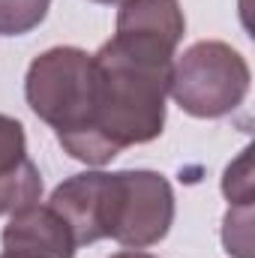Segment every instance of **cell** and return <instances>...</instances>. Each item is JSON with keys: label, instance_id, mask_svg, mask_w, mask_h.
<instances>
[{"label": "cell", "instance_id": "obj_7", "mask_svg": "<svg viewBox=\"0 0 255 258\" xmlns=\"http://www.w3.org/2000/svg\"><path fill=\"white\" fill-rule=\"evenodd\" d=\"M114 33L150 39L177 51L186 33V15L180 9V0H123L117 9Z\"/></svg>", "mask_w": 255, "mask_h": 258}, {"label": "cell", "instance_id": "obj_6", "mask_svg": "<svg viewBox=\"0 0 255 258\" xmlns=\"http://www.w3.org/2000/svg\"><path fill=\"white\" fill-rule=\"evenodd\" d=\"M102 186L105 171H84L63 180L48 198V207L66 219L78 246L102 240Z\"/></svg>", "mask_w": 255, "mask_h": 258}, {"label": "cell", "instance_id": "obj_8", "mask_svg": "<svg viewBox=\"0 0 255 258\" xmlns=\"http://www.w3.org/2000/svg\"><path fill=\"white\" fill-rule=\"evenodd\" d=\"M39 198H42V174L30 156L0 177V216L24 210Z\"/></svg>", "mask_w": 255, "mask_h": 258}, {"label": "cell", "instance_id": "obj_2", "mask_svg": "<svg viewBox=\"0 0 255 258\" xmlns=\"http://www.w3.org/2000/svg\"><path fill=\"white\" fill-rule=\"evenodd\" d=\"M30 111L54 129L69 156L81 147L93 111V54L75 45H54L33 57L24 78Z\"/></svg>", "mask_w": 255, "mask_h": 258}, {"label": "cell", "instance_id": "obj_10", "mask_svg": "<svg viewBox=\"0 0 255 258\" xmlns=\"http://www.w3.org/2000/svg\"><path fill=\"white\" fill-rule=\"evenodd\" d=\"M222 192L231 207H252V150H240V156L222 174Z\"/></svg>", "mask_w": 255, "mask_h": 258}, {"label": "cell", "instance_id": "obj_15", "mask_svg": "<svg viewBox=\"0 0 255 258\" xmlns=\"http://www.w3.org/2000/svg\"><path fill=\"white\" fill-rule=\"evenodd\" d=\"M0 258H21V255H9V252H3V255H0Z\"/></svg>", "mask_w": 255, "mask_h": 258}, {"label": "cell", "instance_id": "obj_13", "mask_svg": "<svg viewBox=\"0 0 255 258\" xmlns=\"http://www.w3.org/2000/svg\"><path fill=\"white\" fill-rule=\"evenodd\" d=\"M111 258H156V255L141 252V249H123V252H117V255H111Z\"/></svg>", "mask_w": 255, "mask_h": 258}, {"label": "cell", "instance_id": "obj_11", "mask_svg": "<svg viewBox=\"0 0 255 258\" xmlns=\"http://www.w3.org/2000/svg\"><path fill=\"white\" fill-rule=\"evenodd\" d=\"M225 252L234 258H252V207H228L222 222Z\"/></svg>", "mask_w": 255, "mask_h": 258}, {"label": "cell", "instance_id": "obj_3", "mask_svg": "<svg viewBox=\"0 0 255 258\" xmlns=\"http://www.w3.org/2000/svg\"><path fill=\"white\" fill-rule=\"evenodd\" d=\"M252 72L246 57L219 39H201L171 63L168 93L198 120H219L243 105Z\"/></svg>", "mask_w": 255, "mask_h": 258}, {"label": "cell", "instance_id": "obj_12", "mask_svg": "<svg viewBox=\"0 0 255 258\" xmlns=\"http://www.w3.org/2000/svg\"><path fill=\"white\" fill-rule=\"evenodd\" d=\"M21 159H27V135H24V126L15 117L0 114V177L6 171H12Z\"/></svg>", "mask_w": 255, "mask_h": 258}, {"label": "cell", "instance_id": "obj_4", "mask_svg": "<svg viewBox=\"0 0 255 258\" xmlns=\"http://www.w3.org/2000/svg\"><path fill=\"white\" fill-rule=\"evenodd\" d=\"M174 225V189L159 171L129 168L105 171L102 240L111 237L126 249H147Z\"/></svg>", "mask_w": 255, "mask_h": 258}, {"label": "cell", "instance_id": "obj_9", "mask_svg": "<svg viewBox=\"0 0 255 258\" xmlns=\"http://www.w3.org/2000/svg\"><path fill=\"white\" fill-rule=\"evenodd\" d=\"M51 0H0V36H24L48 15Z\"/></svg>", "mask_w": 255, "mask_h": 258}, {"label": "cell", "instance_id": "obj_1", "mask_svg": "<svg viewBox=\"0 0 255 258\" xmlns=\"http://www.w3.org/2000/svg\"><path fill=\"white\" fill-rule=\"evenodd\" d=\"M174 51L114 33L93 54V111L90 129L72 159L93 168L108 165L120 150L150 144L165 126V96Z\"/></svg>", "mask_w": 255, "mask_h": 258}, {"label": "cell", "instance_id": "obj_5", "mask_svg": "<svg viewBox=\"0 0 255 258\" xmlns=\"http://www.w3.org/2000/svg\"><path fill=\"white\" fill-rule=\"evenodd\" d=\"M0 240H3V252L21 258H75L78 249L66 219L39 201L9 213Z\"/></svg>", "mask_w": 255, "mask_h": 258}, {"label": "cell", "instance_id": "obj_14", "mask_svg": "<svg viewBox=\"0 0 255 258\" xmlns=\"http://www.w3.org/2000/svg\"><path fill=\"white\" fill-rule=\"evenodd\" d=\"M90 3H105V6H114V3H117V6H120L123 0H90Z\"/></svg>", "mask_w": 255, "mask_h": 258}]
</instances>
